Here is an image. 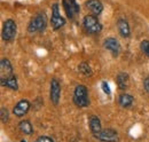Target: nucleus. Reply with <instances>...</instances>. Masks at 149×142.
Here are the masks:
<instances>
[{"instance_id": "1", "label": "nucleus", "mask_w": 149, "mask_h": 142, "mask_svg": "<svg viewBox=\"0 0 149 142\" xmlns=\"http://www.w3.org/2000/svg\"><path fill=\"white\" fill-rule=\"evenodd\" d=\"M74 104L79 108H86L90 106V99H88V92L86 86L84 85H77L74 90Z\"/></svg>"}, {"instance_id": "2", "label": "nucleus", "mask_w": 149, "mask_h": 142, "mask_svg": "<svg viewBox=\"0 0 149 142\" xmlns=\"http://www.w3.org/2000/svg\"><path fill=\"white\" fill-rule=\"evenodd\" d=\"M47 26V17L45 13H39L35 17L31 19L28 26V31L33 33V32H42Z\"/></svg>"}, {"instance_id": "3", "label": "nucleus", "mask_w": 149, "mask_h": 142, "mask_svg": "<svg viewBox=\"0 0 149 142\" xmlns=\"http://www.w3.org/2000/svg\"><path fill=\"white\" fill-rule=\"evenodd\" d=\"M83 25L85 30L91 35L100 33L102 30V25L95 15H86L83 19Z\"/></svg>"}, {"instance_id": "4", "label": "nucleus", "mask_w": 149, "mask_h": 142, "mask_svg": "<svg viewBox=\"0 0 149 142\" xmlns=\"http://www.w3.org/2000/svg\"><path fill=\"white\" fill-rule=\"evenodd\" d=\"M17 31V26L16 23L13 19H6L3 22V26H2V39L3 41H12Z\"/></svg>"}, {"instance_id": "5", "label": "nucleus", "mask_w": 149, "mask_h": 142, "mask_svg": "<svg viewBox=\"0 0 149 142\" xmlns=\"http://www.w3.org/2000/svg\"><path fill=\"white\" fill-rule=\"evenodd\" d=\"M97 140L102 142H118L119 141V136H118V133L112 129V128H106V129H102L97 134L94 135Z\"/></svg>"}, {"instance_id": "6", "label": "nucleus", "mask_w": 149, "mask_h": 142, "mask_svg": "<svg viewBox=\"0 0 149 142\" xmlns=\"http://www.w3.org/2000/svg\"><path fill=\"white\" fill-rule=\"evenodd\" d=\"M62 5H63V8H64L67 16L70 19L74 18L79 14L80 7L76 0H62Z\"/></svg>"}, {"instance_id": "7", "label": "nucleus", "mask_w": 149, "mask_h": 142, "mask_svg": "<svg viewBox=\"0 0 149 142\" xmlns=\"http://www.w3.org/2000/svg\"><path fill=\"white\" fill-rule=\"evenodd\" d=\"M51 24L53 30H58L65 24V19L60 15V9H58V3H54L52 7V18H51Z\"/></svg>"}, {"instance_id": "8", "label": "nucleus", "mask_w": 149, "mask_h": 142, "mask_svg": "<svg viewBox=\"0 0 149 142\" xmlns=\"http://www.w3.org/2000/svg\"><path fill=\"white\" fill-rule=\"evenodd\" d=\"M61 97V85L56 78H53L51 81V92H49V99L51 101L57 106Z\"/></svg>"}, {"instance_id": "9", "label": "nucleus", "mask_w": 149, "mask_h": 142, "mask_svg": "<svg viewBox=\"0 0 149 142\" xmlns=\"http://www.w3.org/2000/svg\"><path fill=\"white\" fill-rule=\"evenodd\" d=\"M103 46H104V48H106L107 51H109L113 56H118V54L120 52V45H119L118 40L115 39V38H111V37H110V38H107V39L104 40Z\"/></svg>"}, {"instance_id": "10", "label": "nucleus", "mask_w": 149, "mask_h": 142, "mask_svg": "<svg viewBox=\"0 0 149 142\" xmlns=\"http://www.w3.org/2000/svg\"><path fill=\"white\" fill-rule=\"evenodd\" d=\"M29 109H30V102L28 100H21L15 104L13 109V113L16 117H23L24 115H26Z\"/></svg>"}, {"instance_id": "11", "label": "nucleus", "mask_w": 149, "mask_h": 142, "mask_svg": "<svg viewBox=\"0 0 149 142\" xmlns=\"http://www.w3.org/2000/svg\"><path fill=\"white\" fill-rule=\"evenodd\" d=\"M85 5H86V8L95 16L100 15L103 10V5L100 0H88V1H86Z\"/></svg>"}, {"instance_id": "12", "label": "nucleus", "mask_w": 149, "mask_h": 142, "mask_svg": "<svg viewBox=\"0 0 149 142\" xmlns=\"http://www.w3.org/2000/svg\"><path fill=\"white\" fill-rule=\"evenodd\" d=\"M117 28H118V31H119V33H120V36H122L123 38L130 37V35H131L130 25H129V23H127L126 19H124V18L118 19V22H117Z\"/></svg>"}, {"instance_id": "13", "label": "nucleus", "mask_w": 149, "mask_h": 142, "mask_svg": "<svg viewBox=\"0 0 149 142\" xmlns=\"http://www.w3.org/2000/svg\"><path fill=\"white\" fill-rule=\"evenodd\" d=\"M0 68H1V78L12 76L13 67H12V64H10L8 58H2L0 61Z\"/></svg>"}, {"instance_id": "14", "label": "nucleus", "mask_w": 149, "mask_h": 142, "mask_svg": "<svg viewBox=\"0 0 149 142\" xmlns=\"http://www.w3.org/2000/svg\"><path fill=\"white\" fill-rule=\"evenodd\" d=\"M1 81V85L5 86V87H8L10 89H16L19 88V84H17V79L15 76H9V77H5V78H1L0 79Z\"/></svg>"}, {"instance_id": "15", "label": "nucleus", "mask_w": 149, "mask_h": 142, "mask_svg": "<svg viewBox=\"0 0 149 142\" xmlns=\"http://www.w3.org/2000/svg\"><path fill=\"white\" fill-rule=\"evenodd\" d=\"M90 129H91L93 135L97 134L100 131H102L101 120L97 116H91V118H90Z\"/></svg>"}, {"instance_id": "16", "label": "nucleus", "mask_w": 149, "mask_h": 142, "mask_svg": "<svg viewBox=\"0 0 149 142\" xmlns=\"http://www.w3.org/2000/svg\"><path fill=\"white\" fill-rule=\"evenodd\" d=\"M117 85L120 89H126L129 87V84H130V78H129V74L125 73V72H120L118 73L117 76Z\"/></svg>"}, {"instance_id": "17", "label": "nucleus", "mask_w": 149, "mask_h": 142, "mask_svg": "<svg viewBox=\"0 0 149 142\" xmlns=\"http://www.w3.org/2000/svg\"><path fill=\"white\" fill-rule=\"evenodd\" d=\"M119 104L123 106V108H129L130 106H132L133 103V96L130 94H122L119 95V100H118Z\"/></svg>"}, {"instance_id": "18", "label": "nucleus", "mask_w": 149, "mask_h": 142, "mask_svg": "<svg viewBox=\"0 0 149 142\" xmlns=\"http://www.w3.org/2000/svg\"><path fill=\"white\" fill-rule=\"evenodd\" d=\"M19 131L22 133L26 134V135H30L33 132V127H32V125H31V123L29 120H22L19 123Z\"/></svg>"}, {"instance_id": "19", "label": "nucleus", "mask_w": 149, "mask_h": 142, "mask_svg": "<svg viewBox=\"0 0 149 142\" xmlns=\"http://www.w3.org/2000/svg\"><path fill=\"white\" fill-rule=\"evenodd\" d=\"M78 70L80 71L84 76H92V69H91V67L87 64V63H85V62H81L79 65H78Z\"/></svg>"}, {"instance_id": "20", "label": "nucleus", "mask_w": 149, "mask_h": 142, "mask_svg": "<svg viewBox=\"0 0 149 142\" xmlns=\"http://www.w3.org/2000/svg\"><path fill=\"white\" fill-rule=\"evenodd\" d=\"M140 49L142 53H145L147 56H149V40H142L140 44Z\"/></svg>"}, {"instance_id": "21", "label": "nucleus", "mask_w": 149, "mask_h": 142, "mask_svg": "<svg viewBox=\"0 0 149 142\" xmlns=\"http://www.w3.org/2000/svg\"><path fill=\"white\" fill-rule=\"evenodd\" d=\"M8 118H9L8 110L6 108H1V120H2V123H6L8 120Z\"/></svg>"}, {"instance_id": "22", "label": "nucleus", "mask_w": 149, "mask_h": 142, "mask_svg": "<svg viewBox=\"0 0 149 142\" xmlns=\"http://www.w3.org/2000/svg\"><path fill=\"white\" fill-rule=\"evenodd\" d=\"M102 89H103V92L106 93V94H110V88H109V85H108V83L107 81H102Z\"/></svg>"}, {"instance_id": "23", "label": "nucleus", "mask_w": 149, "mask_h": 142, "mask_svg": "<svg viewBox=\"0 0 149 142\" xmlns=\"http://www.w3.org/2000/svg\"><path fill=\"white\" fill-rule=\"evenodd\" d=\"M35 142H54V141L51 138H48V136H39Z\"/></svg>"}, {"instance_id": "24", "label": "nucleus", "mask_w": 149, "mask_h": 142, "mask_svg": "<svg viewBox=\"0 0 149 142\" xmlns=\"http://www.w3.org/2000/svg\"><path fill=\"white\" fill-rule=\"evenodd\" d=\"M143 87L146 89V92L149 93V76L145 79V81H143Z\"/></svg>"}, {"instance_id": "25", "label": "nucleus", "mask_w": 149, "mask_h": 142, "mask_svg": "<svg viewBox=\"0 0 149 142\" xmlns=\"http://www.w3.org/2000/svg\"><path fill=\"white\" fill-rule=\"evenodd\" d=\"M19 142H26L25 140H22V141H19Z\"/></svg>"}]
</instances>
